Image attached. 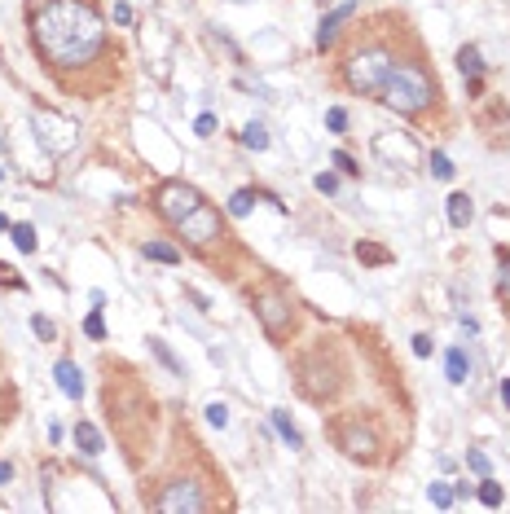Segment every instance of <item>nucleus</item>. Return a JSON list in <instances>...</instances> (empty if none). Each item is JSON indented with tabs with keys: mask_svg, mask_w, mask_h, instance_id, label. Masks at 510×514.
Segmentation results:
<instances>
[{
	"mask_svg": "<svg viewBox=\"0 0 510 514\" xmlns=\"http://www.w3.org/2000/svg\"><path fill=\"white\" fill-rule=\"evenodd\" d=\"M106 44V22L88 0H48L36 13V48L53 66H88Z\"/></svg>",
	"mask_w": 510,
	"mask_h": 514,
	"instance_id": "f257e3e1",
	"label": "nucleus"
},
{
	"mask_svg": "<svg viewBox=\"0 0 510 514\" xmlns=\"http://www.w3.org/2000/svg\"><path fill=\"white\" fill-rule=\"evenodd\" d=\"M383 106H391L396 114H418L431 106V79L418 66H391V75L383 79Z\"/></svg>",
	"mask_w": 510,
	"mask_h": 514,
	"instance_id": "f03ea898",
	"label": "nucleus"
},
{
	"mask_svg": "<svg viewBox=\"0 0 510 514\" xmlns=\"http://www.w3.org/2000/svg\"><path fill=\"white\" fill-rule=\"evenodd\" d=\"M387 75H391V58L383 53V48L352 53V62H348V88H356V93H378Z\"/></svg>",
	"mask_w": 510,
	"mask_h": 514,
	"instance_id": "7ed1b4c3",
	"label": "nucleus"
},
{
	"mask_svg": "<svg viewBox=\"0 0 510 514\" xmlns=\"http://www.w3.org/2000/svg\"><path fill=\"white\" fill-rule=\"evenodd\" d=\"M199 203H203V194L194 185H185V180H168V185H159V194H154L159 215H163V220H172V224H180Z\"/></svg>",
	"mask_w": 510,
	"mask_h": 514,
	"instance_id": "20e7f679",
	"label": "nucleus"
},
{
	"mask_svg": "<svg viewBox=\"0 0 510 514\" xmlns=\"http://www.w3.org/2000/svg\"><path fill=\"white\" fill-rule=\"evenodd\" d=\"M255 317L264 321L269 330V339H286V330H290V317H295V308L286 295H277V290H264V295H255Z\"/></svg>",
	"mask_w": 510,
	"mask_h": 514,
	"instance_id": "39448f33",
	"label": "nucleus"
},
{
	"mask_svg": "<svg viewBox=\"0 0 510 514\" xmlns=\"http://www.w3.org/2000/svg\"><path fill=\"white\" fill-rule=\"evenodd\" d=\"M176 229H180V238H189L194 246H207L211 238H220V215L211 211L207 203H199V207H194V211H189Z\"/></svg>",
	"mask_w": 510,
	"mask_h": 514,
	"instance_id": "423d86ee",
	"label": "nucleus"
},
{
	"mask_svg": "<svg viewBox=\"0 0 510 514\" xmlns=\"http://www.w3.org/2000/svg\"><path fill=\"white\" fill-rule=\"evenodd\" d=\"M339 449L348 453V457L374 461V453H378V440H374V431H370V426H361V422H343V426H339Z\"/></svg>",
	"mask_w": 510,
	"mask_h": 514,
	"instance_id": "0eeeda50",
	"label": "nucleus"
},
{
	"mask_svg": "<svg viewBox=\"0 0 510 514\" xmlns=\"http://www.w3.org/2000/svg\"><path fill=\"white\" fill-rule=\"evenodd\" d=\"M159 510H163V514H180V510H194V514H199V510H207V496L194 488L189 479H180V484H172L168 492L159 496Z\"/></svg>",
	"mask_w": 510,
	"mask_h": 514,
	"instance_id": "6e6552de",
	"label": "nucleus"
},
{
	"mask_svg": "<svg viewBox=\"0 0 510 514\" xmlns=\"http://www.w3.org/2000/svg\"><path fill=\"white\" fill-rule=\"evenodd\" d=\"M53 378H58L62 395H71V400H79V395H84V374H79V365H75V360H58Z\"/></svg>",
	"mask_w": 510,
	"mask_h": 514,
	"instance_id": "1a4fd4ad",
	"label": "nucleus"
},
{
	"mask_svg": "<svg viewBox=\"0 0 510 514\" xmlns=\"http://www.w3.org/2000/svg\"><path fill=\"white\" fill-rule=\"evenodd\" d=\"M352 9H356V0H348V5H339V9L330 13V18H321V27H317V44H321V48H326V44H330V40H335V31H339V22H343V18H348V13H352Z\"/></svg>",
	"mask_w": 510,
	"mask_h": 514,
	"instance_id": "9d476101",
	"label": "nucleus"
},
{
	"mask_svg": "<svg viewBox=\"0 0 510 514\" xmlns=\"http://www.w3.org/2000/svg\"><path fill=\"white\" fill-rule=\"evenodd\" d=\"M75 444H79V453H88V457H97V453L106 449V444H102V431H97L93 422H79V426H75Z\"/></svg>",
	"mask_w": 510,
	"mask_h": 514,
	"instance_id": "9b49d317",
	"label": "nucleus"
},
{
	"mask_svg": "<svg viewBox=\"0 0 510 514\" xmlns=\"http://www.w3.org/2000/svg\"><path fill=\"white\" fill-rule=\"evenodd\" d=\"M444 370H449V383H467V374H471V360L462 347H449V356H444Z\"/></svg>",
	"mask_w": 510,
	"mask_h": 514,
	"instance_id": "f8f14e48",
	"label": "nucleus"
},
{
	"mask_svg": "<svg viewBox=\"0 0 510 514\" xmlns=\"http://www.w3.org/2000/svg\"><path fill=\"white\" fill-rule=\"evenodd\" d=\"M471 215H475L471 198H467V194H453V198H449V224H453V229H467Z\"/></svg>",
	"mask_w": 510,
	"mask_h": 514,
	"instance_id": "ddd939ff",
	"label": "nucleus"
},
{
	"mask_svg": "<svg viewBox=\"0 0 510 514\" xmlns=\"http://www.w3.org/2000/svg\"><path fill=\"white\" fill-rule=\"evenodd\" d=\"M273 426H277V435H282V440L290 444V449H304V435H300V431L290 426V418H286L282 409H273Z\"/></svg>",
	"mask_w": 510,
	"mask_h": 514,
	"instance_id": "4468645a",
	"label": "nucleus"
},
{
	"mask_svg": "<svg viewBox=\"0 0 510 514\" xmlns=\"http://www.w3.org/2000/svg\"><path fill=\"white\" fill-rule=\"evenodd\" d=\"M457 66H462V75H471V79H480V71H484V62H480V48H475V44H467V48H457Z\"/></svg>",
	"mask_w": 510,
	"mask_h": 514,
	"instance_id": "2eb2a0df",
	"label": "nucleus"
},
{
	"mask_svg": "<svg viewBox=\"0 0 510 514\" xmlns=\"http://www.w3.org/2000/svg\"><path fill=\"white\" fill-rule=\"evenodd\" d=\"M141 251H145V259H159V264H176V259H180L176 246H168V242H145Z\"/></svg>",
	"mask_w": 510,
	"mask_h": 514,
	"instance_id": "dca6fc26",
	"label": "nucleus"
},
{
	"mask_svg": "<svg viewBox=\"0 0 510 514\" xmlns=\"http://www.w3.org/2000/svg\"><path fill=\"white\" fill-rule=\"evenodd\" d=\"M9 234H13V246H18V251H36V229L31 224H9Z\"/></svg>",
	"mask_w": 510,
	"mask_h": 514,
	"instance_id": "f3484780",
	"label": "nucleus"
},
{
	"mask_svg": "<svg viewBox=\"0 0 510 514\" xmlns=\"http://www.w3.org/2000/svg\"><path fill=\"white\" fill-rule=\"evenodd\" d=\"M427 168H431V176L436 180H453V163H449V154H431V158H427Z\"/></svg>",
	"mask_w": 510,
	"mask_h": 514,
	"instance_id": "a211bd4d",
	"label": "nucleus"
},
{
	"mask_svg": "<svg viewBox=\"0 0 510 514\" xmlns=\"http://www.w3.org/2000/svg\"><path fill=\"white\" fill-rule=\"evenodd\" d=\"M242 145H251V150H264V145H269V132L260 128V123H246V128H242Z\"/></svg>",
	"mask_w": 510,
	"mask_h": 514,
	"instance_id": "6ab92c4d",
	"label": "nucleus"
},
{
	"mask_svg": "<svg viewBox=\"0 0 510 514\" xmlns=\"http://www.w3.org/2000/svg\"><path fill=\"white\" fill-rule=\"evenodd\" d=\"M251 203H255V194L251 189H238L234 198H229V215H246V211H251Z\"/></svg>",
	"mask_w": 510,
	"mask_h": 514,
	"instance_id": "aec40b11",
	"label": "nucleus"
},
{
	"mask_svg": "<svg viewBox=\"0 0 510 514\" xmlns=\"http://www.w3.org/2000/svg\"><path fill=\"white\" fill-rule=\"evenodd\" d=\"M356 255L365 259V264H387V259H391L383 246H370V242H361V246H356Z\"/></svg>",
	"mask_w": 510,
	"mask_h": 514,
	"instance_id": "412c9836",
	"label": "nucleus"
},
{
	"mask_svg": "<svg viewBox=\"0 0 510 514\" xmlns=\"http://www.w3.org/2000/svg\"><path fill=\"white\" fill-rule=\"evenodd\" d=\"M480 501L484 506H502V484H492L488 475H484V484H480Z\"/></svg>",
	"mask_w": 510,
	"mask_h": 514,
	"instance_id": "4be33fe9",
	"label": "nucleus"
},
{
	"mask_svg": "<svg viewBox=\"0 0 510 514\" xmlns=\"http://www.w3.org/2000/svg\"><path fill=\"white\" fill-rule=\"evenodd\" d=\"M150 347H154V356H159L163 365H168V370H172V374H180V360H176V356L168 352V343H163V339H150Z\"/></svg>",
	"mask_w": 510,
	"mask_h": 514,
	"instance_id": "5701e85b",
	"label": "nucleus"
},
{
	"mask_svg": "<svg viewBox=\"0 0 510 514\" xmlns=\"http://www.w3.org/2000/svg\"><path fill=\"white\" fill-rule=\"evenodd\" d=\"M326 128H330V132H343V128H348V110H343V106H330V110H326Z\"/></svg>",
	"mask_w": 510,
	"mask_h": 514,
	"instance_id": "b1692460",
	"label": "nucleus"
},
{
	"mask_svg": "<svg viewBox=\"0 0 510 514\" xmlns=\"http://www.w3.org/2000/svg\"><path fill=\"white\" fill-rule=\"evenodd\" d=\"M431 506L449 510V506H453V488H449V484H431Z\"/></svg>",
	"mask_w": 510,
	"mask_h": 514,
	"instance_id": "393cba45",
	"label": "nucleus"
},
{
	"mask_svg": "<svg viewBox=\"0 0 510 514\" xmlns=\"http://www.w3.org/2000/svg\"><path fill=\"white\" fill-rule=\"evenodd\" d=\"M207 422H211V426H229V405H220V400L207 405Z\"/></svg>",
	"mask_w": 510,
	"mask_h": 514,
	"instance_id": "a878e982",
	"label": "nucleus"
},
{
	"mask_svg": "<svg viewBox=\"0 0 510 514\" xmlns=\"http://www.w3.org/2000/svg\"><path fill=\"white\" fill-rule=\"evenodd\" d=\"M84 334H88V339H102V334H106V325H102V312H93V317L84 321Z\"/></svg>",
	"mask_w": 510,
	"mask_h": 514,
	"instance_id": "bb28decb",
	"label": "nucleus"
},
{
	"mask_svg": "<svg viewBox=\"0 0 510 514\" xmlns=\"http://www.w3.org/2000/svg\"><path fill=\"white\" fill-rule=\"evenodd\" d=\"M31 330H36L40 339H53V334H58V330H53V321H48V317H31Z\"/></svg>",
	"mask_w": 510,
	"mask_h": 514,
	"instance_id": "cd10ccee",
	"label": "nucleus"
},
{
	"mask_svg": "<svg viewBox=\"0 0 510 514\" xmlns=\"http://www.w3.org/2000/svg\"><path fill=\"white\" fill-rule=\"evenodd\" d=\"M335 168H339V172H348V176H356V172H361L356 163H352V154H343V150H335Z\"/></svg>",
	"mask_w": 510,
	"mask_h": 514,
	"instance_id": "c85d7f7f",
	"label": "nucleus"
},
{
	"mask_svg": "<svg viewBox=\"0 0 510 514\" xmlns=\"http://www.w3.org/2000/svg\"><path fill=\"white\" fill-rule=\"evenodd\" d=\"M312 185H317V189H321V194H335V189H339V180H335V176H330V172H321V176H317V180H312Z\"/></svg>",
	"mask_w": 510,
	"mask_h": 514,
	"instance_id": "c756f323",
	"label": "nucleus"
},
{
	"mask_svg": "<svg viewBox=\"0 0 510 514\" xmlns=\"http://www.w3.org/2000/svg\"><path fill=\"white\" fill-rule=\"evenodd\" d=\"M194 132H199V137H211V132H216V119H211V114H199V123H194Z\"/></svg>",
	"mask_w": 510,
	"mask_h": 514,
	"instance_id": "7c9ffc66",
	"label": "nucleus"
},
{
	"mask_svg": "<svg viewBox=\"0 0 510 514\" xmlns=\"http://www.w3.org/2000/svg\"><path fill=\"white\" fill-rule=\"evenodd\" d=\"M497 286L510 295V255H502V269H497Z\"/></svg>",
	"mask_w": 510,
	"mask_h": 514,
	"instance_id": "2f4dec72",
	"label": "nucleus"
},
{
	"mask_svg": "<svg viewBox=\"0 0 510 514\" xmlns=\"http://www.w3.org/2000/svg\"><path fill=\"white\" fill-rule=\"evenodd\" d=\"M467 461H471V471H475V475H488V457H484V453H471Z\"/></svg>",
	"mask_w": 510,
	"mask_h": 514,
	"instance_id": "473e14b6",
	"label": "nucleus"
},
{
	"mask_svg": "<svg viewBox=\"0 0 510 514\" xmlns=\"http://www.w3.org/2000/svg\"><path fill=\"white\" fill-rule=\"evenodd\" d=\"M414 356H431V339H427V334L414 339Z\"/></svg>",
	"mask_w": 510,
	"mask_h": 514,
	"instance_id": "72a5a7b5",
	"label": "nucleus"
},
{
	"mask_svg": "<svg viewBox=\"0 0 510 514\" xmlns=\"http://www.w3.org/2000/svg\"><path fill=\"white\" fill-rule=\"evenodd\" d=\"M114 22H123V27H128V22H133V9H128V5H123V0H119V5H114Z\"/></svg>",
	"mask_w": 510,
	"mask_h": 514,
	"instance_id": "f704fd0d",
	"label": "nucleus"
},
{
	"mask_svg": "<svg viewBox=\"0 0 510 514\" xmlns=\"http://www.w3.org/2000/svg\"><path fill=\"white\" fill-rule=\"evenodd\" d=\"M0 286H18V277H13L9 264H0Z\"/></svg>",
	"mask_w": 510,
	"mask_h": 514,
	"instance_id": "c9c22d12",
	"label": "nucleus"
},
{
	"mask_svg": "<svg viewBox=\"0 0 510 514\" xmlns=\"http://www.w3.org/2000/svg\"><path fill=\"white\" fill-rule=\"evenodd\" d=\"M5 479H13V466H9V461H0V484H5Z\"/></svg>",
	"mask_w": 510,
	"mask_h": 514,
	"instance_id": "e433bc0d",
	"label": "nucleus"
},
{
	"mask_svg": "<svg viewBox=\"0 0 510 514\" xmlns=\"http://www.w3.org/2000/svg\"><path fill=\"white\" fill-rule=\"evenodd\" d=\"M502 395H506V405H510V378H502Z\"/></svg>",
	"mask_w": 510,
	"mask_h": 514,
	"instance_id": "4c0bfd02",
	"label": "nucleus"
},
{
	"mask_svg": "<svg viewBox=\"0 0 510 514\" xmlns=\"http://www.w3.org/2000/svg\"><path fill=\"white\" fill-rule=\"evenodd\" d=\"M0 229H9V215L5 211H0Z\"/></svg>",
	"mask_w": 510,
	"mask_h": 514,
	"instance_id": "58836bf2",
	"label": "nucleus"
},
{
	"mask_svg": "<svg viewBox=\"0 0 510 514\" xmlns=\"http://www.w3.org/2000/svg\"><path fill=\"white\" fill-rule=\"evenodd\" d=\"M0 180H5V168H0Z\"/></svg>",
	"mask_w": 510,
	"mask_h": 514,
	"instance_id": "ea45409f",
	"label": "nucleus"
}]
</instances>
